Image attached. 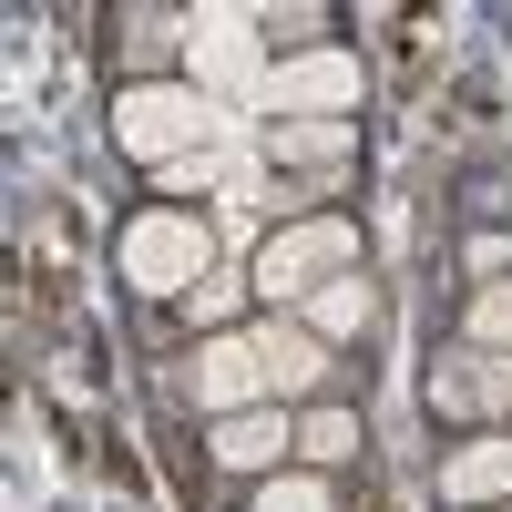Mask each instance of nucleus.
<instances>
[{
  "label": "nucleus",
  "mask_w": 512,
  "mask_h": 512,
  "mask_svg": "<svg viewBox=\"0 0 512 512\" xmlns=\"http://www.w3.org/2000/svg\"><path fill=\"white\" fill-rule=\"evenodd\" d=\"M359 451V410H308L297 420V461L308 472H328V461H349Z\"/></svg>",
  "instance_id": "ddd939ff"
},
{
  "label": "nucleus",
  "mask_w": 512,
  "mask_h": 512,
  "mask_svg": "<svg viewBox=\"0 0 512 512\" xmlns=\"http://www.w3.org/2000/svg\"><path fill=\"white\" fill-rule=\"evenodd\" d=\"M185 52H195V72L185 82H205V93H267V52H256V21L246 11H195L185 21Z\"/></svg>",
  "instance_id": "423d86ee"
},
{
  "label": "nucleus",
  "mask_w": 512,
  "mask_h": 512,
  "mask_svg": "<svg viewBox=\"0 0 512 512\" xmlns=\"http://www.w3.org/2000/svg\"><path fill=\"white\" fill-rule=\"evenodd\" d=\"M246 512H338V502H328V482H318V472H267Z\"/></svg>",
  "instance_id": "4468645a"
},
{
  "label": "nucleus",
  "mask_w": 512,
  "mask_h": 512,
  "mask_svg": "<svg viewBox=\"0 0 512 512\" xmlns=\"http://www.w3.org/2000/svg\"><path fill=\"white\" fill-rule=\"evenodd\" d=\"M267 400H277V390H267V359H256L246 328H226V338H205V349H195V410H205V420L267 410Z\"/></svg>",
  "instance_id": "0eeeda50"
},
{
  "label": "nucleus",
  "mask_w": 512,
  "mask_h": 512,
  "mask_svg": "<svg viewBox=\"0 0 512 512\" xmlns=\"http://www.w3.org/2000/svg\"><path fill=\"white\" fill-rule=\"evenodd\" d=\"M338 277H359V226L349 216H297V226H277L256 246V267H246V287L267 297V308H308Z\"/></svg>",
  "instance_id": "f03ea898"
},
{
  "label": "nucleus",
  "mask_w": 512,
  "mask_h": 512,
  "mask_svg": "<svg viewBox=\"0 0 512 512\" xmlns=\"http://www.w3.org/2000/svg\"><path fill=\"white\" fill-rule=\"evenodd\" d=\"M246 338H256V359H267V390H277V400H308L318 379H328V338H318L308 318H287V308H267V318H256Z\"/></svg>",
  "instance_id": "6e6552de"
},
{
  "label": "nucleus",
  "mask_w": 512,
  "mask_h": 512,
  "mask_svg": "<svg viewBox=\"0 0 512 512\" xmlns=\"http://www.w3.org/2000/svg\"><path fill=\"white\" fill-rule=\"evenodd\" d=\"M502 512H512V502H502Z\"/></svg>",
  "instance_id": "a211bd4d"
},
{
  "label": "nucleus",
  "mask_w": 512,
  "mask_h": 512,
  "mask_svg": "<svg viewBox=\"0 0 512 512\" xmlns=\"http://www.w3.org/2000/svg\"><path fill=\"white\" fill-rule=\"evenodd\" d=\"M216 123L226 113H216L205 82H123V93H113V144L134 164H164V175L216 144Z\"/></svg>",
  "instance_id": "f257e3e1"
},
{
  "label": "nucleus",
  "mask_w": 512,
  "mask_h": 512,
  "mask_svg": "<svg viewBox=\"0 0 512 512\" xmlns=\"http://www.w3.org/2000/svg\"><path fill=\"white\" fill-rule=\"evenodd\" d=\"M185 308H195V328H216V338H226V318H236V277H205Z\"/></svg>",
  "instance_id": "dca6fc26"
},
{
  "label": "nucleus",
  "mask_w": 512,
  "mask_h": 512,
  "mask_svg": "<svg viewBox=\"0 0 512 512\" xmlns=\"http://www.w3.org/2000/svg\"><path fill=\"white\" fill-rule=\"evenodd\" d=\"M256 103H267V123H349L359 113V52H287Z\"/></svg>",
  "instance_id": "20e7f679"
},
{
  "label": "nucleus",
  "mask_w": 512,
  "mask_h": 512,
  "mask_svg": "<svg viewBox=\"0 0 512 512\" xmlns=\"http://www.w3.org/2000/svg\"><path fill=\"white\" fill-rule=\"evenodd\" d=\"M287 451H297V410L287 400H267V410H236V420H216V461L226 472H287Z\"/></svg>",
  "instance_id": "1a4fd4ad"
},
{
  "label": "nucleus",
  "mask_w": 512,
  "mask_h": 512,
  "mask_svg": "<svg viewBox=\"0 0 512 512\" xmlns=\"http://www.w3.org/2000/svg\"><path fill=\"white\" fill-rule=\"evenodd\" d=\"M308 328H318V338H369V328H379V287H369V277L318 287V297H308Z\"/></svg>",
  "instance_id": "9b49d317"
},
{
  "label": "nucleus",
  "mask_w": 512,
  "mask_h": 512,
  "mask_svg": "<svg viewBox=\"0 0 512 512\" xmlns=\"http://www.w3.org/2000/svg\"><path fill=\"white\" fill-rule=\"evenodd\" d=\"M461 338H472V349H512V277H492L472 297V328H461Z\"/></svg>",
  "instance_id": "2eb2a0df"
},
{
  "label": "nucleus",
  "mask_w": 512,
  "mask_h": 512,
  "mask_svg": "<svg viewBox=\"0 0 512 512\" xmlns=\"http://www.w3.org/2000/svg\"><path fill=\"white\" fill-rule=\"evenodd\" d=\"M431 410L441 420H512V349H472L431 359Z\"/></svg>",
  "instance_id": "39448f33"
},
{
  "label": "nucleus",
  "mask_w": 512,
  "mask_h": 512,
  "mask_svg": "<svg viewBox=\"0 0 512 512\" xmlns=\"http://www.w3.org/2000/svg\"><path fill=\"white\" fill-rule=\"evenodd\" d=\"M359 144V123H267V154L277 164H338Z\"/></svg>",
  "instance_id": "f8f14e48"
},
{
  "label": "nucleus",
  "mask_w": 512,
  "mask_h": 512,
  "mask_svg": "<svg viewBox=\"0 0 512 512\" xmlns=\"http://www.w3.org/2000/svg\"><path fill=\"white\" fill-rule=\"evenodd\" d=\"M461 267H472V277H482V287H492V277H502V267H512V246H502V236H472V246H461Z\"/></svg>",
  "instance_id": "f3484780"
},
{
  "label": "nucleus",
  "mask_w": 512,
  "mask_h": 512,
  "mask_svg": "<svg viewBox=\"0 0 512 512\" xmlns=\"http://www.w3.org/2000/svg\"><path fill=\"white\" fill-rule=\"evenodd\" d=\"M113 267L144 297H195L205 277H216V226L185 216V205H144V216L113 236Z\"/></svg>",
  "instance_id": "7ed1b4c3"
},
{
  "label": "nucleus",
  "mask_w": 512,
  "mask_h": 512,
  "mask_svg": "<svg viewBox=\"0 0 512 512\" xmlns=\"http://www.w3.org/2000/svg\"><path fill=\"white\" fill-rule=\"evenodd\" d=\"M441 502L451 512H502L512 502V441H461L441 461Z\"/></svg>",
  "instance_id": "9d476101"
}]
</instances>
